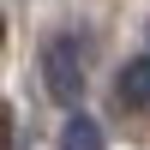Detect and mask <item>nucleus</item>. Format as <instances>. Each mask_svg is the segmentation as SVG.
<instances>
[{"label": "nucleus", "instance_id": "1", "mask_svg": "<svg viewBox=\"0 0 150 150\" xmlns=\"http://www.w3.org/2000/svg\"><path fill=\"white\" fill-rule=\"evenodd\" d=\"M42 84H48V96L66 102V108L84 96V60H78V42H72V36H48L42 42Z\"/></svg>", "mask_w": 150, "mask_h": 150}, {"label": "nucleus", "instance_id": "2", "mask_svg": "<svg viewBox=\"0 0 150 150\" xmlns=\"http://www.w3.org/2000/svg\"><path fill=\"white\" fill-rule=\"evenodd\" d=\"M120 102L126 108H144L150 102V54H138V60L120 66Z\"/></svg>", "mask_w": 150, "mask_h": 150}, {"label": "nucleus", "instance_id": "3", "mask_svg": "<svg viewBox=\"0 0 150 150\" xmlns=\"http://www.w3.org/2000/svg\"><path fill=\"white\" fill-rule=\"evenodd\" d=\"M60 150H108L102 144V126H96L90 114H72L66 126H60Z\"/></svg>", "mask_w": 150, "mask_h": 150}]
</instances>
